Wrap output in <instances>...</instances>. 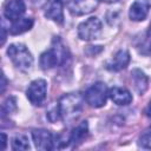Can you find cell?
Masks as SVG:
<instances>
[{
    "instance_id": "cell-24",
    "label": "cell",
    "mask_w": 151,
    "mask_h": 151,
    "mask_svg": "<svg viewBox=\"0 0 151 151\" xmlns=\"http://www.w3.org/2000/svg\"><path fill=\"white\" fill-rule=\"evenodd\" d=\"M60 1H63V2H64V5H67V6H68L73 0H60Z\"/></svg>"
},
{
    "instance_id": "cell-9",
    "label": "cell",
    "mask_w": 151,
    "mask_h": 151,
    "mask_svg": "<svg viewBox=\"0 0 151 151\" xmlns=\"http://www.w3.org/2000/svg\"><path fill=\"white\" fill-rule=\"evenodd\" d=\"M150 1L149 0H134V2L131 5L129 11V17L133 21H142L144 20L150 9Z\"/></svg>"
},
{
    "instance_id": "cell-13",
    "label": "cell",
    "mask_w": 151,
    "mask_h": 151,
    "mask_svg": "<svg viewBox=\"0 0 151 151\" xmlns=\"http://www.w3.org/2000/svg\"><path fill=\"white\" fill-rule=\"evenodd\" d=\"M98 2H99L98 0H73L68 5V7L72 14L81 15V14L92 12L97 7Z\"/></svg>"
},
{
    "instance_id": "cell-18",
    "label": "cell",
    "mask_w": 151,
    "mask_h": 151,
    "mask_svg": "<svg viewBox=\"0 0 151 151\" xmlns=\"http://www.w3.org/2000/svg\"><path fill=\"white\" fill-rule=\"evenodd\" d=\"M15 109H17V101H15V98H14V97H8V98L4 101L2 106H1V113H2V117L6 116V114H8V113H12Z\"/></svg>"
},
{
    "instance_id": "cell-11",
    "label": "cell",
    "mask_w": 151,
    "mask_h": 151,
    "mask_svg": "<svg viewBox=\"0 0 151 151\" xmlns=\"http://www.w3.org/2000/svg\"><path fill=\"white\" fill-rule=\"evenodd\" d=\"M64 2L60 0H48V6L45 11V17L53 20L57 24H63L64 13H63Z\"/></svg>"
},
{
    "instance_id": "cell-12",
    "label": "cell",
    "mask_w": 151,
    "mask_h": 151,
    "mask_svg": "<svg viewBox=\"0 0 151 151\" xmlns=\"http://www.w3.org/2000/svg\"><path fill=\"white\" fill-rule=\"evenodd\" d=\"M130 63V54L127 51L125 50H120L118 51L113 58L107 63L106 67L107 70L110 71H113V72H118V71H122L124 70Z\"/></svg>"
},
{
    "instance_id": "cell-10",
    "label": "cell",
    "mask_w": 151,
    "mask_h": 151,
    "mask_svg": "<svg viewBox=\"0 0 151 151\" xmlns=\"http://www.w3.org/2000/svg\"><path fill=\"white\" fill-rule=\"evenodd\" d=\"M109 97L110 99L117 104V105H129L132 101V94L131 92L120 86H113L112 88L109 90Z\"/></svg>"
},
{
    "instance_id": "cell-19",
    "label": "cell",
    "mask_w": 151,
    "mask_h": 151,
    "mask_svg": "<svg viewBox=\"0 0 151 151\" xmlns=\"http://www.w3.org/2000/svg\"><path fill=\"white\" fill-rule=\"evenodd\" d=\"M138 146L145 150H151V127L139 137Z\"/></svg>"
},
{
    "instance_id": "cell-5",
    "label": "cell",
    "mask_w": 151,
    "mask_h": 151,
    "mask_svg": "<svg viewBox=\"0 0 151 151\" xmlns=\"http://www.w3.org/2000/svg\"><path fill=\"white\" fill-rule=\"evenodd\" d=\"M101 21L97 17H91L87 20L83 21L78 26V37L81 40L90 41L99 38L101 34Z\"/></svg>"
},
{
    "instance_id": "cell-4",
    "label": "cell",
    "mask_w": 151,
    "mask_h": 151,
    "mask_svg": "<svg viewBox=\"0 0 151 151\" xmlns=\"http://www.w3.org/2000/svg\"><path fill=\"white\" fill-rule=\"evenodd\" d=\"M109 97V88L103 81H97L91 85L85 92V100L92 107H103Z\"/></svg>"
},
{
    "instance_id": "cell-1",
    "label": "cell",
    "mask_w": 151,
    "mask_h": 151,
    "mask_svg": "<svg viewBox=\"0 0 151 151\" xmlns=\"http://www.w3.org/2000/svg\"><path fill=\"white\" fill-rule=\"evenodd\" d=\"M84 99L79 93L64 94L57 103L60 119L65 124H70L78 119L84 109Z\"/></svg>"
},
{
    "instance_id": "cell-28",
    "label": "cell",
    "mask_w": 151,
    "mask_h": 151,
    "mask_svg": "<svg viewBox=\"0 0 151 151\" xmlns=\"http://www.w3.org/2000/svg\"><path fill=\"white\" fill-rule=\"evenodd\" d=\"M32 1H34V2H39V0H32Z\"/></svg>"
},
{
    "instance_id": "cell-15",
    "label": "cell",
    "mask_w": 151,
    "mask_h": 151,
    "mask_svg": "<svg viewBox=\"0 0 151 151\" xmlns=\"http://www.w3.org/2000/svg\"><path fill=\"white\" fill-rule=\"evenodd\" d=\"M33 26V19L32 18H20L15 21H13L12 26L9 27V33L12 35H18L24 32H27Z\"/></svg>"
},
{
    "instance_id": "cell-23",
    "label": "cell",
    "mask_w": 151,
    "mask_h": 151,
    "mask_svg": "<svg viewBox=\"0 0 151 151\" xmlns=\"http://www.w3.org/2000/svg\"><path fill=\"white\" fill-rule=\"evenodd\" d=\"M1 31H2V37H1V45L5 42V40H6V34H5V27H2L1 28Z\"/></svg>"
},
{
    "instance_id": "cell-3",
    "label": "cell",
    "mask_w": 151,
    "mask_h": 151,
    "mask_svg": "<svg viewBox=\"0 0 151 151\" xmlns=\"http://www.w3.org/2000/svg\"><path fill=\"white\" fill-rule=\"evenodd\" d=\"M7 55L12 60L13 65L20 71L26 72L33 66V57L24 44H11L7 48Z\"/></svg>"
},
{
    "instance_id": "cell-26",
    "label": "cell",
    "mask_w": 151,
    "mask_h": 151,
    "mask_svg": "<svg viewBox=\"0 0 151 151\" xmlns=\"http://www.w3.org/2000/svg\"><path fill=\"white\" fill-rule=\"evenodd\" d=\"M147 37L149 38L151 37V24H150V28H149V32H147Z\"/></svg>"
},
{
    "instance_id": "cell-22",
    "label": "cell",
    "mask_w": 151,
    "mask_h": 151,
    "mask_svg": "<svg viewBox=\"0 0 151 151\" xmlns=\"http://www.w3.org/2000/svg\"><path fill=\"white\" fill-rule=\"evenodd\" d=\"M145 113H146L147 117H151V101L149 103V105H147V107L145 110Z\"/></svg>"
},
{
    "instance_id": "cell-8",
    "label": "cell",
    "mask_w": 151,
    "mask_h": 151,
    "mask_svg": "<svg viewBox=\"0 0 151 151\" xmlns=\"http://www.w3.org/2000/svg\"><path fill=\"white\" fill-rule=\"evenodd\" d=\"M26 11L25 0H9L4 9V15L11 21H15L21 18Z\"/></svg>"
},
{
    "instance_id": "cell-20",
    "label": "cell",
    "mask_w": 151,
    "mask_h": 151,
    "mask_svg": "<svg viewBox=\"0 0 151 151\" xmlns=\"http://www.w3.org/2000/svg\"><path fill=\"white\" fill-rule=\"evenodd\" d=\"M6 142H7V137L5 133H1V150H4L6 147Z\"/></svg>"
},
{
    "instance_id": "cell-25",
    "label": "cell",
    "mask_w": 151,
    "mask_h": 151,
    "mask_svg": "<svg viewBox=\"0 0 151 151\" xmlns=\"http://www.w3.org/2000/svg\"><path fill=\"white\" fill-rule=\"evenodd\" d=\"M98 1H104V2H116L117 0H98Z\"/></svg>"
},
{
    "instance_id": "cell-16",
    "label": "cell",
    "mask_w": 151,
    "mask_h": 151,
    "mask_svg": "<svg viewBox=\"0 0 151 151\" xmlns=\"http://www.w3.org/2000/svg\"><path fill=\"white\" fill-rule=\"evenodd\" d=\"M87 132H88V124H87V122H81V123L72 131V133L70 134L68 142L72 143L73 145H77L78 143H80V142L87 136Z\"/></svg>"
},
{
    "instance_id": "cell-27",
    "label": "cell",
    "mask_w": 151,
    "mask_h": 151,
    "mask_svg": "<svg viewBox=\"0 0 151 151\" xmlns=\"http://www.w3.org/2000/svg\"><path fill=\"white\" fill-rule=\"evenodd\" d=\"M149 51L151 52V37H150V41H149Z\"/></svg>"
},
{
    "instance_id": "cell-14",
    "label": "cell",
    "mask_w": 151,
    "mask_h": 151,
    "mask_svg": "<svg viewBox=\"0 0 151 151\" xmlns=\"http://www.w3.org/2000/svg\"><path fill=\"white\" fill-rule=\"evenodd\" d=\"M131 79L134 86V90L138 94H144L149 87V78L139 68H134L131 71Z\"/></svg>"
},
{
    "instance_id": "cell-17",
    "label": "cell",
    "mask_w": 151,
    "mask_h": 151,
    "mask_svg": "<svg viewBox=\"0 0 151 151\" xmlns=\"http://www.w3.org/2000/svg\"><path fill=\"white\" fill-rule=\"evenodd\" d=\"M12 147L13 150H28L29 149L28 138L25 134H17L12 139Z\"/></svg>"
},
{
    "instance_id": "cell-21",
    "label": "cell",
    "mask_w": 151,
    "mask_h": 151,
    "mask_svg": "<svg viewBox=\"0 0 151 151\" xmlns=\"http://www.w3.org/2000/svg\"><path fill=\"white\" fill-rule=\"evenodd\" d=\"M2 84H1V93H4V91H5V87H6V78H5V74L2 73Z\"/></svg>"
},
{
    "instance_id": "cell-6",
    "label": "cell",
    "mask_w": 151,
    "mask_h": 151,
    "mask_svg": "<svg viewBox=\"0 0 151 151\" xmlns=\"http://www.w3.org/2000/svg\"><path fill=\"white\" fill-rule=\"evenodd\" d=\"M46 92H47V83L44 79H35L33 80L26 91L27 99L29 103L34 106H39L44 103L46 99Z\"/></svg>"
},
{
    "instance_id": "cell-7",
    "label": "cell",
    "mask_w": 151,
    "mask_h": 151,
    "mask_svg": "<svg viewBox=\"0 0 151 151\" xmlns=\"http://www.w3.org/2000/svg\"><path fill=\"white\" fill-rule=\"evenodd\" d=\"M32 138L37 149L47 151L54 149V136L45 129H35L32 131Z\"/></svg>"
},
{
    "instance_id": "cell-2",
    "label": "cell",
    "mask_w": 151,
    "mask_h": 151,
    "mask_svg": "<svg viewBox=\"0 0 151 151\" xmlns=\"http://www.w3.org/2000/svg\"><path fill=\"white\" fill-rule=\"evenodd\" d=\"M68 58V51L63 45L61 40L57 37L53 40L52 47L47 51H45L40 55V66L42 70H50L57 66H61L66 63V59Z\"/></svg>"
}]
</instances>
